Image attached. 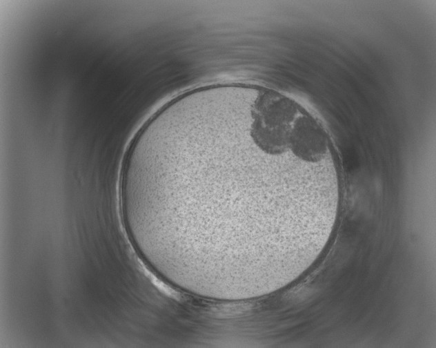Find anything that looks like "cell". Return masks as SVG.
Instances as JSON below:
<instances>
[{"instance_id":"6da1fadb","label":"cell","mask_w":436,"mask_h":348,"mask_svg":"<svg viewBox=\"0 0 436 348\" xmlns=\"http://www.w3.org/2000/svg\"><path fill=\"white\" fill-rule=\"evenodd\" d=\"M295 118L289 104L268 93L167 111L160 174L209 253L287 247L314 171L293 147Z\"/></svg>"}]
</instances>
